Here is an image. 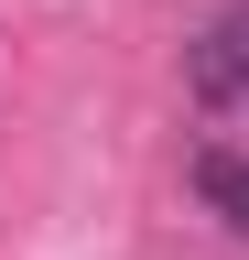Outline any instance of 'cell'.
<instances>
[{
  "label": "cell",
  "instance_id": "obj_1",
  "mask_svg": "<svg viewBox=\"0 0 249 260\" xmlns=\"http://www.w3.org/2000/svg\"><path fill=\"white\" fill-rule=\"evenodd\" d=\"M184 87H195L206 109H238V98H249V0H228V11L195 22V44H184Z\"/></svg>",
  "mask_w": 249,
  "mask_h": 260
},
{
  "label": "cell",
  "instance_id": "obj_2",
  "mask_svg": "<svg viewBox=\"0 0 249 260\" xmlns=\"http://www.w3.org/2000/svg\"><path fill=\"white\" fill-rule=\"evenodd\" d=\"M195 195L249 239V152H195Z\"/></svg>",
  "mask_w": 249,
  "mask_h": 260
}]
</instances>
